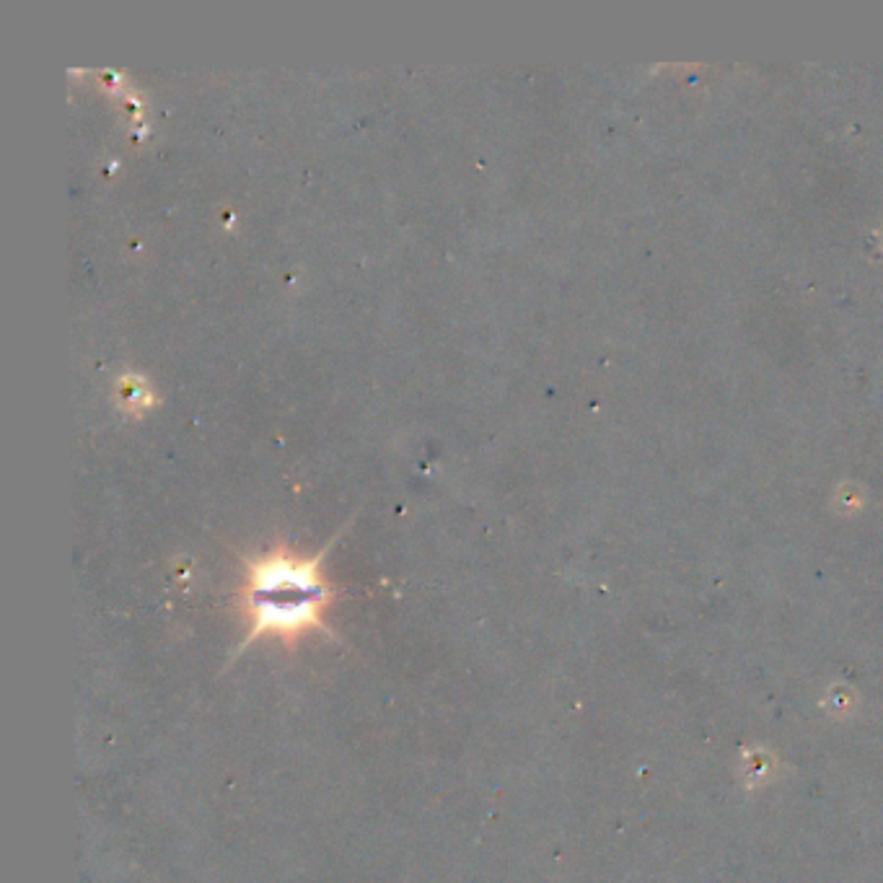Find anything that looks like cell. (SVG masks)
<instances>
[{"mask_svg":"<svg viewBox=\"0 0 883 883\" xmlns=\"http://www.w3.org/2000/svg\"><path fill=\"white\" fill-rule=\"evenodd\" d=\"M114 397H117L122 410L133 412V415L148 412L153 404H156V394H153L148 379L135 376V373H125V376H120L117 389H114Z\"/></svg>","mask_w":883,"mask_h":883,"instance_id":"cell-2","label":"cell"},{"mask_svg":"<svg viewBox=\"0 0 883 883\" xmlns=\"http://www.w3.org/2000/svg\"><path fill=\"white\" fill-rule=\"evenodd\" d=\"M335 539L316 555H301L288 544L249 555L244 560V578L236 593V609L246 622V635L236 648L241 656L249 645L262 638H275L288 650L309 632L335 638L327 625V609L335 604L337 591L324 575V557Z\"/></svg>","mask_w":883,"mask_h":883,"instance_id":"cell-1","label":"cell"}]
</instances>
